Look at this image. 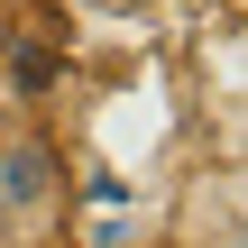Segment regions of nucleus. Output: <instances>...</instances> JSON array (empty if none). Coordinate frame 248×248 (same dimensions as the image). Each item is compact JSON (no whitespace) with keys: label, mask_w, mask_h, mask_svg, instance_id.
Listing matches in <instances>:
<instances>
[{"label":"nucleus","mask_w":248,"mask_h":248,"mask_svg":"<svg viewBox=\"0 0 248 248\" xmlns=\"http://www.w3.org/2000/svg\"><path fill=\"white\" fill-rule=\"evenodd\" d=\"M221 9H239V18H248V0H221Z\"/></svg>","instance_id":"nucleus-2"},{"label":"nucleus","mask_w":248,"mask_h":248,"mask_svg":"<svg viewBox=\"0 0 248 248\" xmlns=\"http://www.w3.org/2000/svg\"><path fill=\"white\" fill-rule=\"evenodd\" d=\"M55 212H64V156H55L46 138L9 129V138H0V230H9V239H37Z\"/></svg>","instance_id":"nucleus-1"}]
</instances>
